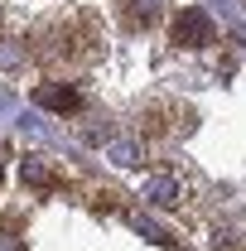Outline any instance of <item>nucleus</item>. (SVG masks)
<instances>
[{"label": "nucleus", "instance_id": "nucleus-1", "mask_svg": "<svg viewBox=\"0 0 246 251\" xmlns=\"http://www.w3.org/2000/svg\"><path fill=\"white\" fill-rule=\"evenodd\" d=\"M169 39H174L179 49H208L217 39V29H213V20H208V10L184 5V10L174 15V25H169Z\"/></svg>", "mask_w": 246, "mask_h": 251}, {"label": "nucleus", "instance_id": "nucleus-2", "mask_svg": "<svg viewBox=\"0 0 246 251\" xmlns=\"http://www.w3.org/2000/svg\"><path fill=\"white\" fill-rule=\"evenodd\" d=\"M34 101L39 106H49V111H82V97H77V87H68V82H39L34 87Z\"/></svg>", "mask_w": 246, "mask_h": 251}, {"label": "nucleus", "instance_id": "nucleus-3", "mask_svg": "<svg viewBox=\"0 0 246 251\" xmlns=\"http://www.w3.org/2000/svg\"><path fill=\"white\" fill-rule=\"evenodd\" d=\"M174 111H179V106H174V101H150V106H145V111H140V135H150V140H159V135H169V130H174V126L164 121V116H174Z\"/></svg>", "mask_w": 246, "mask_h": 251}, {"label": "nucleus", "instance_id": "nucleus-4", "mask_svg": "<svg viewBox=\"0 0 246 251\" xmlns=\"http://www.w3.org/2000/svg\"><path fill=\"white\" fill-rule=\"evenodd\" d=\"M20 179H25L29 188H39V193H53V188H63V174H58V169H49L44 159H25V164H20Z\"/></svg>", "mask_w": 246, "mask_h": 251}, {"label": "nucleus", "instance_id": "nucleus-5", "mask_svg": "<svg viewBox=\"0 0 246 251\" xmlns=\"http://www.w3.org/2000/svg\"><path fill=\"white\" fill-rule=\"evenodd\" d=\"M150 198L164 203V208H179V203H184V184H179L174 174H154L150 179Z\"/></svg>", "mask_w": 246, "mask_h": 251}, {"label": "nucleus", "instance_id": "nucleus-6", "mask_svg": "<svg viewBox=\"0 0 246 251\" xmlns=\"http://www.w3.org/2000/svg\"><path fill=\"white\" fill-rule=\"evenodd\" d=\"M213 251H246V242L237 237V232H217V237H213Z\"/></svg>", "mask_w": 246, "mask_h": 251}]
</instances>
